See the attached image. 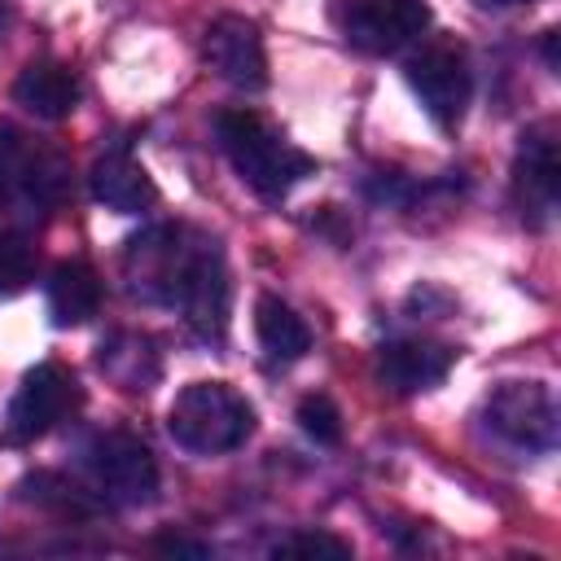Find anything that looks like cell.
<instances>
[{
  "label": "cell",
  "instance_id": "12",
  "mask_svg": "<svg viewBox=\"0 0 561 561\" xmlns=\"http://www.w3.org/2000/svg\"><path fill=\"white\" fill-rule=\"evenodd\" d=\"M456 364V351L443 342H425V337H408V342H390L377 359V377L381 386H390L394 394H421L434 390Z\"/></svg>",
  "mask_w": 561,
  "mask_h": 561
},
{
  "label": "cell",
  "instance_id": "19",
  "mask_svg": "<svg viewBox=\"0 0 561 561\" xmlns=\"http://www.w3.org/2000/svg\"><path fill=\"white\" fill-rule=\"evenodd\" d=\"M22 500H35V504H44V508H57V513H75V517H83V513H92V500H88V491H79L75 482H66V478H57V473H31V478H22Z\"/></svg>",
  "mask_w": 561,
  "mask_h": 561
},
{
  "label": "cell",
  "instance_id": "17",
  "mask_svg": "<svg viewBox=\"0 0 561 561\" xmlns=\"http://www.w3.org/2000/svg\"><path fill=\"white\" fill-rule=\"evenodd\" d=\"M96 364H101L123 390H149L153 377H158V355H153L149 342L136 337V333H114L110 342H101Z\"/></svg>",
  "mask_w": 561,
  "mask_h": 561
},
{
  "label": "cell",
  "instance_id": "1",
  "mask_svg": "<svg viewBox=\"0 0 561 561\" xmlns=\"http://www.w3.org/2000/svg\"><path fill=\"white\" fill-rule=\"evenodd\" d=\"M215 136L237 167V175L259 193V197H285L302 175L316 171V158L294 149L276 127H267L254 110H224L215 118Z\"/></svg>",
  "mask_w": 561,
  "mask_h": 561
},
{
  "label": "cell",
  "instance_id": "4",
  "mask_svg": "<svg viewBox=\"0 0 561 561\" xmlns=\"http://www.w3.org/2000/svg\"><path fill=\"white\" fill-rule=\"evenodd\" d=\"M83 469L105 500L145 504L158 491V460L149 443L131 430H101L83 447Z\"/></svg>",
  "mask_w": 561,
  "mask_h": 561
},
{
  "label": "cell",
  "instance_id": "7",
  "mask_svg": "<svg viewBox=\"0 0 561 561\" xmlns=\"http://www.w3.org/2000/svg\"><path fill=\"white\" fill-rule=\"evenodd\" d=\"M337 22L346 44H355L359 53L386 57L425 35L430 4L425 0H342Z\"/></svg>",
  "mask_w": 561,
  "mask_h": 561
},
{
  "label": "cell",
  "instance_id": "11",
  "mask_svg": "<svg viewBox=\"0 0 561 561\" xmlns=\"http://www.w3.org/2000/svg\"><path fill=\"white\" fill-rule=\"evenodd\" d=\"M175 307L197 337H206V342L224 337V329H228V267H224V250L215 241L202 245Z\"/></svg>",
  "mask_w": 561,
  "mask_h": 561
},
{
  "label": "cell",
  "instance_id": "5",
  "mask_svg": "<svg viewBox=\"0 0 561 561\" xmlns=\"http://www.w3.org/2000/svg\"><path fill=\"white\" fill-rule=\"evenodd\" d=\"M75 408H79V381H75L61 364L44 359V364H35V368L22 377L18 394L9 399V412H4V421H0V443H4V447L35 443V438H44V434H48L66 412H75Z\"/></svg>",
  "mask_w": 561,
  "mask_h": 561
},
{
  "label": "cell",
  "instance_id": "16",
  "mask_svg": "<svg viewBox=\"0 0 561 561\" xmlns=\"http://www.w3.org/2000/svg\"><path fill=\"white\" fill-rule=\"evenodd\" d=\"M254 333H259V346L267 351V359H280V364L307 355V346H311V329L276 294H263L254 302Z\"/></svg>",
  "mask_w": 561,
  "mask_h": 561
},
{
  "label": "cell",
  "instance_id": "8",
  "mask_svg": "<svg viewBox=\"0 0 561 561\" xmlns=\"http://www.w3.org/2000/svg\"><path fill=\"white\" fill-rule=\"evenodd\" d=\"M408 88L416 92V101L425 105V114L438 123V127H456L465 105H469V92H473V75H469V61L456 44H425L412 61H408Z\"/></svg>",
  "mask_w": 561,
  "mask_h": 561
},
{
  "label": "cell",
  "instance_id": "22",
  "mask_svg": "<svg viewBox=\"0 0 561 561\" xmlns=\"http://www.w3.org/2000/svg\"><path fill=\"white\" fill-rule=\"evenodd\" d=\"M272 557H285V561H346L351 543L329 535V530H298L285 543H276Z\"/></svg>",
  "mask_w": 561,
  "mask_h": 561
},
{
  "label": "cell",
  "instance_id": "23",
  "mask_svg": "<svg viewBox=\"0 0 561 561\" xmlns=\"http://www.w3.org/2000/svg\"><path fill=\"white\" fill-rule=\"evenodd\" d=\"M298 430H302L311 443L333 447V443L342 438V416H337L333 399H329V394H302V399H298Z\"/></svg>",
  "mask_w": 561,
  "mask_h": 561
},
{
  "label": "cell",
  "instance_id": "20",
  "mask_svg": "<svg viewBox=\"0 0 561 561\" xmlns=\"http://www.w3.org/2000/svg\"><path fill=\"white\" fill-rule=\"evenodd\" d=\"M31 280H35V245L22 232L0 228V298H18Z\"/></svg>",
  "mask_w": 561,
  "mask_h": 561
},
{
  "label": "cell",
  "instance_id": "24",
  "mask_svg": "<svg viewBox=\"0 0 561 561\" xmlns=\"http://www.w3.org/2000/svg\"><path fill=\"white\" fill-rule=\"evenodd\" d=\"M153 552H162V557H188V561H210V543H197V539H184V535H158L153 539Z\"/></svg>",
  "mask_w": 561,
  "mask_h": 561
},
{
  "label": "cell",
  "instance_id": "27",
  "mask_svg": "<svg viewBox=\"0 0 561 561\" xmlns=\"http://www.w3.org/2000/svg\"><path fill=\"white\" fill-rule=\"evenodd\" d=\"M0 39H4V0H0Z\"/></svg>",
  "mask_w": 561,
  "mask_h": 561
},
{
  "label": "cell",
  "instance_id": "26",
  "mask_svg": "<svg viewBox=\"0 0 561 561\" xmlns=\"http://www.w3.org/2000/svg\"><path fill=\"white\" fill-rule=\"evenodd\" d=\"M478 4H491V9H508V4H526V0H478Z\"/></svg>",
  "mask_w": 561,
  "mask_h": 561
},
{
  "label": "cell",
  "instance_id": "14",
  "mask_svg": "<svg viewBox=\"0 0 561 561\" xmlns=\"http://www.w3.org/2000/svg\"><path fill=\"white\" fill-rule=\"evenodd\" d=\"M13 101L22 110H31L35 118H66L75 105H79V79L57 66V61H31L18 79H13Z\"/></svg>",
  "mask_w": 561,
  "mask_h": 561
},
{
  "label": "cell",
  "instance_id": "9",
  "mask_svg": "<svg viewBox=\"0 0 561 561\" xmlns=\"http://www.w3.org/2000/svg\"><path fill=\"white\" fill-rule=\"evenodd\" d=\"M202 57L224 83H232L241 92H259L267 83V57H263L259 26L241 13H224L206 26Z\"/></svg>",
  "mask_w": 561,
  "mask_h": 561
},
{
  "label": "cell",
  "instance_id": "13",
  "mask_svg": "<svg viewBox=\"0 0 561 561\" xmlns=\"http://www.w3.org/2000/svg\"><path fill=\"white\" fill-rule=\"evenodd\" d=\"M88 184H92V197H96L101 206L118 210V215H136V210H145V206L158 197L149 171H145L131 153H123V149L101 153V158L92 162Z\"/></svg>",
  "mask_w": 561,
  "mask_h": 561
},
{
  "label": "cell",
  "instance_id": "3",
  "mask_svg": "<svg viewBox=\"0 0 561 561\" xmlns=\"http://www.w3.org/2000/svg\"><path fill=\"white\" fill-rule=\"evenodd\" d=\"M202 245H206V237H193L180 224H153V228L136 232L123 250V280H127L131 298L153 302V307H175Z\"/></svg>",
  "mask_w": 561,
  "mask_h": 561
},
{
  "label": "cell",
  "instance_id": "2",
  "mask_svg": "<svg viewBox=\"0 0 561 561\" xmlns=\"http://www.w3.org/2000/svg\"><path fill=\"white\" fill-rule=\"evenodd\" d=\"M167 430L184 451L219 456L254 434V408L245 403V394H237L224 381H193L175 394L167 412Z\"/></svg>",
  "mask_w": 561,
  "mask_h": 561
},
{
  "label": "cell",
  "instance_id": "25",
  "mask_svg": "<svg viewBox=\"0 0 561 561\" xmlns=\"http://www.w3.org/2000/svg\"><path fill=\"white\" fill-rule=\"evenodd\" d=\"M543 61L557 70V31H543Z\"/></svg>",
  "mask_w": 561,
  "mask_h": 561
},
{
  "label": "cell",
  "instance_id": "10",
  "mask_svg": "<svg viewBox=\"0 0 561 561\" xmlns=\"http://www.w3.org/2000/svg\"><path fill=\"white\" fill-rule=\"evenodd\" d=\"M557 188H561V162H557V140L552 127H526L517 158H513V193L526 219L543 224L557 210Z\"/></svg>",
  "mask_w": 561,
  "mask_h": 561
},
{
  "label": "cell",
  "instance_id": "15",
  "mask_svg": "<svg viewBox=\"0 0 561 561\" xmlns=\"http://www.w3.org/2000/svg\"><path fill=\"white\" fill-rule=\"evenodd\" d=\"M96 307H101V280H96L92 263H83V259L57 263L53 276H48V316H53V324H61V329L83 324V320L96 316Z\"/></svg>",
  "mask_w": 561,
  "mask_h": 561
},
{
  "label": "cell",
  "instance_id": "6",
  "mask_svg": "<svg viewBox=\"0 0 561 561\" xmlns=\"http://www.w3.org/2000/svg\"><path fill=\"white\" fill-rule=\"evenodd\" d=\"M486 425L526 451H552L557 447V399L543 381H500L486 394Z\"/></svg>",
  "mask_w": 561,
  "mask_h": 561
},
{
  "label": "cell",
  "instance_id": "18",
  "mask_svg": "<svg viewBox=\"0 0 561 561\" xmlns=\"http://www.w3.org/2000/svg\"><path fill=\"white\" fill-rule=\"evenodd\" d=\"M66 184H70V167L57 149H35V162L26 171V184H22V197L35 202V206H57L66 197Z\"/></svg>",
  "mask_w": 561,
  "mask_h": 561
},
{
  "label": "cell",
  "instance_id": "21",
  "mask_svg": "<svg viewBox=\"0 0 561 561\" xmlns=\"http://www.w3.org/2000/svg\"><path fill=\"white\" fill-rule=\"evenodd\" d=\"M35 149H39L35 140H26L13 123L0 118V197L22 193L26 171H31V162H35Z\"/></svg>",
  "mask_w": 561,
  "mask_h": 561
}]
</instances>
